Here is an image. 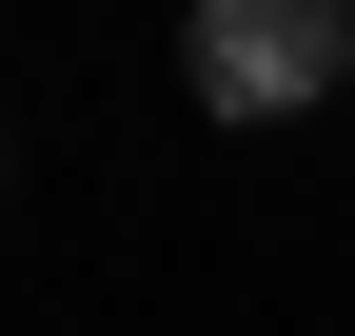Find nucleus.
<instances>
[{
	"label": "nucleus",
	"mask_w": 355,
	"mask_h": 336,
	"mask_svg": "<svg viewBox=\"0 0 355 336\" xmlns=\"http://www.w3.org/2000/svg\"><path fill=\"white\" fill-rule=\"evenodd\" d=\"M178 79H198L217 119H316L355 79V0H198V20H178Z\"/></svg>",
	"instance_id": "nucleus-1"
}]
</instances>
